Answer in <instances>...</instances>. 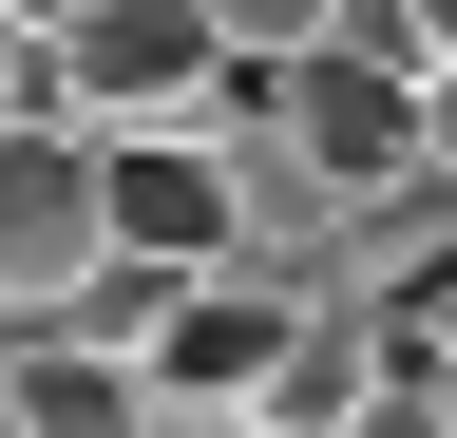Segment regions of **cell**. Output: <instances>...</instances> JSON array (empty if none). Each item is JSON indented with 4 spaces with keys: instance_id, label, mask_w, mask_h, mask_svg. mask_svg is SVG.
I'll return each mask as SVG.
<instances>
[{
    "instance_id": "cell-1",
    "label": "cell",
    "mask_w": 457,
    "mask_h": 438,
    "mask_svg": "<svg viewBox=\"0 0 457 438\" xmlns=\"http://www.w3.org/2000/svg\"><path fill=\"white\" fill-rule=\"evenodd\" d=\"M210 115H228V38H210V0H96V20L38 58V115H20V134H96V153H134V134H210Z\"/></svg>"
},
{
    "instance_id": "cell-2",
    "label": "cell",
    "mask_w": 457,
    "mask_h": 438,
    "mask_svg": "<svg viewBox=\"0 0 457 438\" xmlns=\"http://www.w3.org/2000/svg\"><path fill=\"white\" fill-rule=\"evenodd\" d=\"M267 134L305 153V191L362 229V210L400 191H438V77H381V58H305V77H267Z\"/></svg>"
},
{
    "instance_id": "cell-3",
    "label": "cell",
    "mask_w": 457,
    "mask_h": 438,
    "mask_svg": "<svg viewBox=\"0 0 457 438\" xmlns=\"http://www.w3.org/2000/svg\"><path fill=\"white\" fill-rule=\"evenodd\" d=\"M305 305H324V286L191 267L171 324H153V419H248V438H267V381H286V343H305Z\"/></svg>"
},
{
    "instance_id": "cell-4",
    "label": "cell",
    "mask_w": 457,
    "mask_h": 438,
    "mask_svg": "<svg viewBox=\"0 0 457 438\" xmlns=\"http://www.w3.org/2000/svg\"><path fill=\"white\" fill-rule=\"evenodd\" d=\"M96 267H114V172H96V134H0V324L38 343Z\"/></svg>"
},
{
    "instance_id": "cell-5",
    "label": "cell",
    "mask_w": 457,
    "mask_h": 438,
    "mask_svg": "<svg viewBox=\"0 0 457 438\" xmlns=\"http://www.w3.org/2000/svg\"><path fill=\"white\" fill-rule=\"evenodd\" d=\"M114 172V248L134 267H228V134H134Z\"/></svg>"
},
{
    "instance_id": "cell-6",
    "label": "cell",
    "mask_w": 457,
    "mask_h": 438,
    "mask_svg": "<svg viewBox=\"0 0 457 438\" xmlns=\"http://www.w3.org/2000/svg\"><path fill=\"white\" fill-rule=\"evenodd\" d=\"M0 401H20V438H171V419H153V362H114V343H57V324H38L20 362H0Z\"/></svg>"
},
{
    "instance_id": "cell-7",
    "label": "cell",
    "mask_w": 457,
    "mask_h": 438,
    "mask_svg": "<svg viewBox=\"0 0 457 438\" xmlns=\"http://www.w3.org/2000/svg\"><path fill=\"white\" fill-rule=\"evenodd\" d=\"M210 38H228V77H305L343 38V0H210Z\"/></svg>"
},
{
    "instance_id": "cell-8",
    "label": "cell",
    "mask_w": 457,
    "mask_h": 438,
    "mask_svg": "<svg viewBox=\"0 0 457 438\" xmlns=\"http://www.w3.org/2000/svg\"><path fill=\"white\" fill-rule=\"evenodd\" d=\"M77 20H96V0H0V38H20V58H57Z\"/></svg>"
},
{
    "instance_id": "cell-9",
    "label": "cell",
    "mask_w": 457,
    "mask_h": 438,
    "mask_svg": "<svg viewBox=\"0 0 457 438\" xmlns=\"http://www.w3.org/2000/svg\"><path fill=\"white\" fill-rule=\"evenodd\" d=\"M20 115H38V58H20V38H0V134H20Z\"/></svg>"
},
{
    "instance_id": "cell-10",
    "label": "cell",
    "mask_w": 457,
    "mask_h": 438,
    "mask_svg": "<svg viewBox=\"0 0 457 438\" xmlns=\"http://www.w3.org/2000/svg\"><path fill=\"white\" fill-rule=\"evenodd\" d=\"M420 58H438V77H457V0H420Z\"/></svg>"
},
{
    "instance_id": "cell-11",
    "label": "cell",
    "mask_w": 457,
    "mask_h": 438,
    "mask_svg": "<svg viewBox=\"0 0 457 438\" xmlns=\"http://www.w3.org/2000/svg\"><path fill=\"white\" fill-rule=\"evenodd\" d=\"M438 191H457V77H438Z\"/></svg>"
},
{
    "instance_id": "cell-12",
    "label": "cell",
    "mask_w": 457,
    "mask_h": 438,
    "mask_svg": "<svg viewBox=\"0 0 457 438\" xmlns=\"http://www.w3.org/2000/svg\"><path fill=\"white\" fill-rule=\"evenodd\" d=\"M0 362H20V324H0Z\"/></svg>"
}]
</instances>
